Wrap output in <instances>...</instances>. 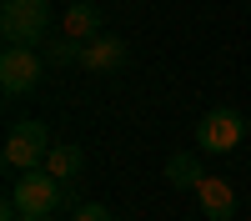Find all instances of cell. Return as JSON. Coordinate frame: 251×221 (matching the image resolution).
<instances>
[{
  "mask_svg": "<svg viewBox=\"0 0 251 221\" xmlns=\"http://www.w3.org/2000/svg\"><path fill=\"white\" fill-rule=\"evenodd\" d=\"M50 0H5L0 5V35H5V46H40V40L50 35Z\"/></svg>",
  "mask_w": 251,
  "mask_h": 221,
  "instance_id": "cell-1",
  "label": "cell"
},
{
  "mask_svg": "<svg viewBox=\"0 0 251 221\" xmlns=\"http://www.w3.org/2000/svg\"><path fill=\"white\" fill-rule=\"evenodd\" d=\"M60 25H66V35L80 40V46L96 40V35H100V10H96V0H75V5L60 15Z\"/></svg>",
  "mask_w": 251,
  "mask_h": 221,
  "instance_id": "cell-8",
  "label": "cell"
},
{
  "mask_svg": "<svg viewBox=\"0 0 251 221\" xmlns=\"http://www.w3.org/2000/svg\"><path fill=\"white\" fill-rule=\"evenodd\" d=\"M46 66H80V40H71V35H60V40H50L46 46Z\"/></svg>",
  "mask_w": 251,
  "mask_h": 221,
  "instance_id": "cell-11",
  "label": "cell"
},
{
  "mask_svg": "<svg viewBox=\"0 0 251 221\" xmlns=\"http://www.w3.org/2000/svg\"><path fill=\"white\" fill-rule=\"evenodd\" d=\"M5 166L20 176V171H35V166H46V156H50V131L40 126V121H15L10 136H5Z\"/></svg>",
  "mask_w": 251,
  "mask_h": 221,
  "instance_id": "cell-3",
  "label": "cell"
},
{
  "mask_svg": "<svg viewBox=\"0 0 251 221\" xmlns=\"http://www.w3.org/2000/svg\"><path fill=\"white\" fill-rule=\"evenodd\" d=\"M246 126H251V116H246Z\"/></svg>",
  "mask_w": 251,
  "mask_h": 221,
  "instance_id": "cell-14",
  "label": "cell"
},
{
  "mask_svg": "<svg viewBox=\"0 0 251 221\" xmlns=\"http://www.w3.org/2000/svg\"><path fill=\"white\" fill-rule=\"evenodd\" d=\"M71 221H116V216H111L106 206H96V201H86V206H75V216H71Z\"/></svg>",
  "mask_w": 251,
  "mask_h": 221,
  "instance_id": "cell-12",
  "label": "cell"
},
{
  "mask_svg": "<svg viewBox=\"0 0 251 221\" xmlns=\"http://www.w3.org/2000/svg\"><path fill=\"white\" fill-rule=\"evenodd\" d=\"M201 176H206V166H201L191 151H171V156H166V181H171L176 191H196Z\"/></svg>",
  "mask_w": 251,
  "mask_h": 221,
  "instance_id": "cell-9",
  "label": "cell"
},
{
  "mask_svg": "<svg viewBox=\"0 0 251 221\" xmlns=\"http://www.w3.org/2000/svg\"><path fill=\"white\" fill-rule=\"evenodd\" d=\"M40 221H55V216H40Z\"/></svg>",
  "mask_w": 251,
  "mask_h": 221,
  "instance_id": "cell-13",
  "label": "cell"
},
{
  "mask_svg": "<svg viewBox=\"0 0 251 221\" xmlns=\"http://www.w3.org/2000/svg\"><path fill=\"white\" fill-rule=\"evenodd\" d=\"M196 206H201L206 221H231V216H236V191H231V181L206 171L201 186H196Z\"/></svg>",
  "mask_w": 251,
  "mask_h": 221,
  "instance_id": "cell-6",
  "label": "cell"
},
{
  "mask_svg": "<svg viewBox=\"0 0 251 221\" xmlns=\"http://www.w3.org/2000/svg\"><path fill=\"white\" fill-rule=\"evenodd\" d=\"M40 75H46V55H35V46H10L0 55V86H5V96L35 91Z\"/></svg>",
  "mask_w": 251,
  "mask_h": 221,
  "instance_id": "cell-5",
  "label": "cell"
},
{
  "mask_svg": "<svg viewBox=\"0 0 251 221\" xmlns=\"http://www.w3.org/2000/svg\"><path fill=\"white\" fill-rule=\"evenodd\" d=\"M246 131H251L246 116H236L231 106H216V111H206V116L196 121V146H201L206 156H231V151L241 146Z\"/></svg>",
  "mask_w": 251,
  "mask_h": 221,
  "instance_id": "cell-4",
  "label": "cell"
},
{
  "mask_svg": "<svg viewBox=\"0 0 251 221\" xmlns=\"http://www.w3.org/2000/svg\"><path fill=\"white\" fill-rule=\"evenodd\" d=\"M80 166H86V151H80L75 141H66V146H50V156H46V171L60 176V181H75Z\"/></svg>",
  "mask_w": 251,
  "mask_h": 221,
  "instance_id": "cell-10",
  "label": "cell"
},
{
  "mask_svg": "<svg viewBox=\"0 0 251 221\" xmlns=\"http://www.w3.org/2000/svg\"><path fill=\"white\" fill-rule=\"evenodd\" d=\"M80 66L96 71V75L121 71V66H126V40H116V35H96V40H86V46H80Z\"/></svg>",
  "mask_w": 251,
  "mask_h": 221,
  "instance_id": "cell-7",
  "label": "cell"
},
{
  "mask_svg": "<svg viewBox=\"0 0 251 221\" xmlns=\"http://www.w3.org/2000/svg\"><path fill=\"white\" fill-rule=\"evenodd\" d=\"M66 181L50 176L46 166H35V171H20L15 176V186H10V201L20 206V221H40V216H55L60 211V191Z\"/></svg>",
  "mask_w": 251,
  "mask_h": 221,
  "instance_id": "cell-2",
  "label": "cell"
}]
</instances>
